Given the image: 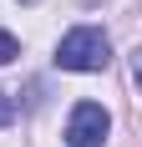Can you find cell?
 Listing matches in <instances>:
<instances>
[{
  "instance_id": "6da1fadb",
  "label": "cell",
  "mask_w": 142,
  "mask_h": 147,
  "mask_svg": "<svg viewBox=\"0 0 142 147\" xmlns=\"http://www.w3.org/2000/svg\"><path fill=\"white\" fill-rule=\"evenodd\" d=\"M112 61V46H107V36H101L97 26H76L61 36L56 46V66L61 71H101Z\"/></svg>"
},
{
  "instance_id": "7a4b0ae2",
  "label": "cell",
  "mask_w": 142,
  "mask_h": 147,
  "mask_svg": "<svg viewBox=\"0 0 142 147\" xmlns=\"http://www.w3.org/2000/svg\"><path fill=\"white\" fill-rule=\"evenodd\" d=\"M112 132V117L101 102H76L66 117V147H101Z\"/></svg>"
},
{
  "instance_id": "3957f363",
  "label": "cell",
  "mask_w": 142,
  "mask_h": 147,
  "mask_svg": "<svg viewBox=\"0 0 142 147\" xmlns=\"http://www.w3.org/2000/svg\"><path fill=\"white\" fill-rule=\"evenodd\" d=\"M10 56H20V46H15V36H10V30H0V66H5Z\"/></svg>"
},
{
  "instance_id": "277c9868",
  "label": "cell",
  "mask_w": 142,
  "mask_h": 147,
  "mask_svg": "<svg viewBox=\"0 0 142 147\" xmlns=\"http://www.w3.org/2000/svg\"><path fill=\"white\" fill-rule=\"evenodd\" d=\"M5 122H10V102L0 96V127H5Z\"/></svg>"
}]
</instances>
